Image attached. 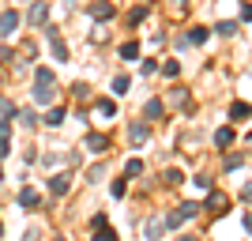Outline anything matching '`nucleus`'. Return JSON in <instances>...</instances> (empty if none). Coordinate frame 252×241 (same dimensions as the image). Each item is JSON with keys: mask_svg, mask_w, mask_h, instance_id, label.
I'll use <instances>...</instances> for the list:
<instances>
[{"mask_svg": "<svg viewBox=\"0 0 252 241\" xmlns=\"http://www.w3.org/2000/svg\"><path fill=\"white\" fill-rule=\"evenodd\" d=\"M45 19H49V4H45V0H34L31 11H27V23H31V27H42Z\"/></svg>", "mask_w": 252, "mask_h": 241, "instance_id": "f257e3e1", "label": "nucleus"}, {"mask_svg": "<svg viewBox=\"0 0 252 241\" xmlns=\"http://www.w3.org/2000/svg\"><path fill=\"white\" fill-rule=\"evenodd\" d=\"M15 27H19V11H0V38L15 34Z\"/></svg>", "mask_w": 252, "mask_h": 241, "instance_id": "f03ea898", "label": "nucleus"}, {"mask_svg": "<svg viewBox=\"0 0 252 241\" xmlns=\"http://www.w3.org/2000/svg\"><path fill=\"white\" fill-rule=\"evenodd\" d=\"M49 192L53 196H64V192H68V173H53L49 177Z\"/></svg>", "mask_w": 252, "mask_h": 241, "instance_id": "7ed1b4c3", "label": "nucleus"}, {"mask_svg": "<svg viewBox=\"0 0 252 241\" xmlns=\"http://www.w3.org/2000/svg\"><path fill=\"white\" fill-rule=\"evenodd\" d=\"M91 15H94L98 23L109 19V15H113V4H109V0H98V4H91Z\"/></svg>", "mask_w": 252, "mask_h": 241, "instance_id": "20e7f679", "label": "nucleus"}, {"mask_svg": "<svg viewBox=\"0 0 252 241\" xmlns=\"http://www.w3.org/2000/svg\"><path fill=\"white\" fill-rule=\"evenodd\" d=\"M87 147H91V151H94V155H102L105 147H109V139H105L102 132H91V136H87Z\"/></svg>", "mask_w": 252, "mask_h": 241, "instance_id": "39448f33", "label": "nucleus"}, {"mask_svg": "<svg viewBox=\"0 0 252 241\" xmlns=\"http://www.w3.org/2000/svg\"><path fill=\"white\" fill-rule=\"evenodd\" d=\"M34 102H53V83H34Z\"/></svg>", "mask_w": 252, "mask_h": 241, "instance_id": "423d86ee", "label": "nucleus"}, {"mask_svg": "<svg viewBox=\"0 0 252 241\" xmlns=\"http://www.w3.org/2000/svg\"><path fill=\"white\" fill-rule=\"evenodd\" d=\"M128 136H132V143H136V147H143V139H147V125H143V121H136V125L128 128Z\"/></svg>", "mask_w": 252, "mask_h": 241, "instance_id": "0eeeda50", "label": "nucleus"}, {"mask_svg": "<svg viewBox=\"0 0 252 241\" xmlns=\"http://www.w3.org/2000/svg\"><path fill=\"white\" fill-rule=\"evenodd\" d=\"M8 136H11V125H8V121H0V158L11 151V147H8Z\"/></svg>", "mask_w": 252, "mask_h": 241, "instance_id": "6e6552de", "label": "nucleus"}, {"mask_svg": "<svg viewBox=\"0 0 252 241\" xmlns=\"http://www.w3.org/2000/svg\"><path fill=\"white\" fill-rule=\"evenodd\" d=\"M181 222H189V219H196V215H200V204H181Z\"/></svg>", "mask_w": 252, "mask_h": 241, "instance_id": "1a4fd4ad", "label": "nucleus"}, {"mask_svg": "<svg viewBox=\"0 0 252 241\" xmlns=\"http://www.w3.org/2000/svg\"><path fill=\"white\" fill-rule=\"evenodd\" d=\"M61 121H64V105H53L49 113H45V125H53V128H57Z\"/></svg>", "mask_w": 252, "mask_h": 241, "instance_id": "9d476101", "label": "nucleus"}, {"mask_svg": "<svg viewBox=\"0 0 252 241\" xmlns=\"http://www.w3.org/2000/svg\"><path fill=\"white\" fill-rule=\"evenodd\" d=\"M19 204H23V207H38V192H34V189H23L19 192Z\"/></svg>", "mask_w": 252, "mask_h": 241, "instance_id": "9b49d317", "label": "nucleus"}, {"mask_svg": "<svg viewBox=\"0 0 252 241\" xmlns=\"http://www.w3.org/2000/svg\"><path fill=\"white\" fill-rule=\"evenodd\" d=\"M207 207L211 211H226V196H222V192H211V196H207Z\"/></svg>", "mask_w": 252, "mask_h": 241, "instance_id": "f8f14e48", "label": "nucleus"}, {"mask_svg": "<svg viewBox=\"0 0 252 241\" xmlns=\"http://www.w3.org/2000/svg\"><path fill=\"white\" fill-rule=\"evenodd\" d=\"M94 241H117V234L102 222V226H94Z\"/></svg>", "mask_w": 252, "mask_h": 241, "instance_id": "ddd939ff", "label": "nucleus"}, {"mask_svg": "<svg viewBox=\"0 0 252 241\" xmlns=\"http://www.w3.org/2000/svg\"><path fill=\"white\" fill-rule=\"evenodd\" d=\"M121 57H125V61H136V57H139V45L136 42H125V45H121Z\"/></svg>", "mask_w": 252, "mask_h": 241, "instance_id": "4468645a", "label": "nucleus"}, {"mask_svg": "<svg viewBox=\"0 0 252 241\" xmlns=\"http://www.w3.org/2000/svg\"><path fill=\"white\" fill-rule=\"evenodd\" d=\"M230 117H233V121H245V117H249V105H245V102H233L230 105Z\"/></svg>", "mask_w": 252, "mask_h": 241, "instance_id": "2eb2a0df", "label": "nucleus"}, {"mask_svg": "<svg viewBox=\"0 0 252 241\" xmlns=\"http://www.w3.org/2000/svg\"><path fill=\"white\" fill-rule=\"evenodd\" d=\"M215 143H219V147H230V143H233V128H219Z\"/></svg>", "mask_w": 252, "mask_h": 241, "instance_id": "dca6fc26", "label": "nucleus"}, {"mask_svg": "<svg viewBox=\"0 0 252 241\" xmlns=\"http://www.w3.org/2000/svg\"><path fill=\"white\" fill-rule=\"evenodd\" d=\"M143 117H162V102H158V98H151V102L143 105Z\"/></svg>", "mask_w": 252, "mask_h": 241, "instance_id": "f3484780", "label": "nucleus"}, {"mask_svg": "<svg viewBox=\"0 0 252 241\" xmlns=\"http://www.w3.org/2000/svg\"><path fill=\"white\" fill-rule=\"evenodd\" d=\"M57 75H53V68H38V75H34V83H53Z\"/></svg>", "mask_w": 252, "mask_h": 241, "instance_id": "a211bd4d", "label": "nucleus"}, {"mask_svg": "<svg viewBox=\"0 0 252 241\" xmlns=\"http://www.w3.org/2000/svg\"><path fill=\"white\" fill-rule=\"evenodd\" d=\"M189 42H192V45H200V42H207V31H203V27H192V34H189Z\"/></svg>", "mask_w": 252, "mask_h": 241, "instance_id": "6ab92c4d", "label": "nucleus"}, {"mask_svg": "<svg viewBox=\"0 0 252 241\" xmlns=\"http://www.w3.org/2000/svg\"><path fill=\"white\" fill-rule=\"evenodd\" d=\"M113 91H117V95H128V75H117V79H113Z\"/></svg>", "mask_w": 252, "mask_h": 241, "instance_id": "aec40b11", "label": "nucleus"}, {"mask_svg": "<svg viewBox=\"0 0 252 241\" xmlns=\"http://www.w3.org/2000/svg\"><path fill=\"white\" fill-rule=\"evenodd\" d=\"M19 121H23L27 128H31V125H38V117H34V109H23V113H19Z\"/></svg>", "mask_w": 252, "mask_h": 241, "instance_id": "412c9836", "label": "nucleus"}, {"mask_svg": "<svg viewBox=\"0 0 252 241\" xmlns=\"http://www.w3.org/2000/svg\"><path fill=\"white\" fill-rule=\"evenodd\" d=\"M0 113H4V117H15V105H11L8 98H0Z\"/></svg>", "mask_w": 252, "mask_h": 241, "instance_id": "4be33fe9", "label": "nucleus"}, {"mask_svg": "<svg viewBox=\"0 0 252 241\" xmlns=\"http://www.w3.org/2000/svg\"><path fill=\"white\" fill-rule=\"evenodd\" d=\"M166 181H169V185H181V181H185V173H181V170H169Z\"/></svg>", "mask_w": 252, "mask_h": 241, "instance_id": "5701e85b", "label": "nucleus"}, {"mask_svg": "<svg viewBox=\"0 0 252 241\" xmlns=\"http://www.w3.org/2000/svg\"><path fill=\"white\" fill-rule=\"evenodd\" d=\"M128 173H132V177H136V173H143V162H139V158H132V162H128Z\"/></svg>", "mask_w": 252, "mask_h": 241, "instance_id": "b1692460", "label": "nucleus"}, {"mask_svg": "<svg viewBox=\"0 0 252 241\" xmlns=\"http://www.w3.org/2000/svg\"><path fill=\"white\" fill-rule=\"evenodd\" d=\"M219 34H237V23H219Z\"/></svg>", "mask_w": 252, "mask_h": 241, "instance_id": "393cba45", "label": "nucleus"}, {"mask_svg": "<svg viewBox=\"0 0 252 241\" xmlns=\"http://www.w3.org/2000/svg\"><path fill=\"white\" fill-rule=\"evenodd\" d=\"M98 113H102V117H113V102H98Z\"/></svg>", "mask_w": 252, "mask_h": 241, "instance_id": "a878e982", "label": "nucleus"}, {"mask_svg": "<svg viewBox=\"0 0 252 241\" xmlns=\"http://www.w3.org/2000/svg\"><path fill=\"white\" fill-rule=\"evenodd\" d=\"M23 241H38V234H34V230H31V234H23Z\"/></svg>", "mask_w": 252, "mask_h": 241, "instance_id": "bb28decb", "label": "nucleus"}, {"mask_svg": "<svg viewBox=\"0 0 252 241\" xmlns=\"http://www.w3.org/2000/svg\"><path fill=\"white\" fill-rule=\"evenodd\" d=\"M0 181H4V170H0Z\"/></svg>", "mask_w": 252, "mask_h": 241, "instance_id": "cd10ccee", "label": "nucleus"}]
</instances>
